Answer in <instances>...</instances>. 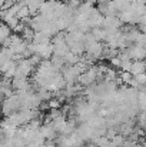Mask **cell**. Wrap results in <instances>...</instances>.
Returning <instances> with one entry per match:
<instances>
[{"mask_svg": "<svg viewBox=\"0 0 146 147\" xmlns=\"http://www.w3.org/2000/svg\"><path fill=\"white\" fill-rule=\"evenodd\" d=\"M22 106H23V103H22L20 96H19V94H12V96L6 97L1 110H3V113H4L6 116H12L13 113H17V111L22 109Z\"/></svg>", "mask_w": 146, "mask_h": 147, "instance_id": "obj_1", "label": "cell"}, {"mask_svg": "<svg viewBox=\"0 0 146 147\" xmlns=\"http://www.w3.org/2000/svg\"><path fill=\"white\" fill-rule=\"evenodd\" d=\"M65 36L66 34H63L62 32L60 33H57L53 39H52V46H53V54H56V56H62V57H65L70 49H69V46H67V43H66V39H65Z\"/></svg>", "mask_w": 146, "mask_h": 147, "instance_id": "obj_2", "label": "cell"}, {"mask_svg": "<svg viewBox=\"0 0 146 147\" xmlns=\"http://www.w3.org/2000/svg\"><path fill=\"white\" fill-rule=\"evenodd\" d=\"M80 74H82V71L77 69L76 64H75V66H67V67H65V69H63V73H62V76H63L66 84H77Z\"/></svg>", "mask_w": 146, "mask_h": 147, "instance_id": "obj_3", "label": "cell"}, {"mask_svg": "<svg viewBox=\"0 0 146 147\" xmlns=\"http://www.w3.org/2000/svg\"><path fill=\"white\" fill-rule=\"evenodd\" d=\"M103 43H100V42H96V43H93V45H90V46H88L86 47V51H85V54H86V59L89 60V61H95V60H99V59H102L103 57Z\"/></svg>", "mask_w": 146, "mask_h": 147, "instance_id": "obj_4", "label": "cell"}, {"mask_svg": "<svg viewBox=\"0 0 146 147\" xmlns=\"http://www.w3.org/2000/svg\"><path fill=\"white\" fill-rule=\"evenodd\" d=\"M123 51L128 54V57L130 60H146V49L145 46H139V45H132Z\"/></svg>", "mask_w": 146, "mask_h": 147, "instance_id": "obj_5", "label": "cell"}, {"mask_svg": "<svg viewBox=\"0 0 146 147\" xmlns=\"http://www.w3.org/2000/svg\"><path fill=\"white\" fill-rule=\"evenodd\" d=\"M117 17L120 19V22H122L123 24H130V26L139 23V20H141V16L132 9V6H130L128 10L120 11V13L117 14Z\"/></svg>", "mask_w": 146, "mask_h": 147, "instance_id": "obj_6", "label": "cell"}, {"mask_svg": "<svg viewBox=\"0 0 146 147\" xmlns=\"http://www.w3.org/2000/svg\"><path fill=\"white\" fill-rule=\"evenodd\" d=\"M46 23H48V20H46L42 14H35V16H32L30 20H29V27H30L35 33H37V32H42V30H43V27L46 26Z\"/></svg>", "mask_w": 146, "mask_h": 147, "instance_id": "obj_7", "label": "cell"}, {"mask_svg": "<svg viewBox=\"0 0 146 147\" xmlns=\"http://www.w3.org/2000/svg\"><path fill=\"white\" fill-rule=\"evenodd\" d=\"M103 20H105V16L97 10V9H93V11L90 13L89 19H88V23H89V27L90 29H96V27H102L103 24Z\"/></svg>", "mask_w": 146, "mask_h": 147, "instance_id": "obj_8", "label": "cell"}, {"mask_svg": "<svg viewBox=\"0 0 146 147\" xmlns=\"http://www.w3.org/2000/svg\"><path fill=\"white\" fill-rule=\"evenodd\" d=\"M40 134L43 136V139H45V140L52 142V140H54V139H56L57 131L54 130V127H53V124H52V123H46V124H43V126L40 127Z\"/></svg>", "mask_w": 146, "mask_h": 147, "instance_id": "obj_9", "label": "cell"}, {"mask_svg": "<svg viewBox=\"0 0 146 147\" xmlns=\"http://www.w3.org/2000/svg\"><path fill=\"white\" fill-rule=\"evenodd\" d=\"M142 73H146V60H133L130 67V74L138 76Z\"/></svg>", "mask_w": 146, "mask_h": 147, "instance_id": "obj_10", "label": "cell"}, {"mask_svg": "<svg viewBox=\"0 0 146 147\" xmlns=\"http://www.w3.org/2000/svg\"><path fill=\"white\" fill-rule=\"evenodd\" d=\"M32 43H36V45H50L52 43V39L48 37L46 34H43L42 32H37V33H35Z\"/></svg>", "mask_w": 146, "mask_h": 147, "instance_id": "obj_11", "label": "cell"}, {"mask_svg": "<svg viewBox=\"0 0 146 147\" xmlns=\"http://www.w3.org/2000/svg\"><path fill=\"white\" fill-rule=\"evenodd\" d=\"M50 61H52V64H53V66H54V67H56L59 71L65 69V64H66V61H65V57L53 54V56H52V59H50Z\"/></svg>", "mask_w": 146, "mask_h": 147, "instance_id": "obj_12", "label": "cell"}, {"mask_svg": "<svg viewBox=\"0 0 146 147\" xmlns=\"http://www.w3.org/2000/svg\"><path fill=\"white\" fill-rule=\"evenodd\" d=\"M132 79H133V76L130 74V71H120L119 77H117V82H119V84H128L129 86Z\"/></svg>", "mask_w": 146, "mask_h": 147, "instance_id": "obj_13", "label": "cell"}, {"mask_svg": "<svg viewBox=\"0 0 146 147\" xmlns=\"http://www.w3.org/2000/svg\"><path fill=\"white\" fill-rule=\"evenodd\" d=\"M103 79H105V82H107V83L116 82V80H117V73H116V70H115L113 67H109V69H107V71L105 73Z\"/></svg>", "mask_w": 146, "mask_h": 147, "instance_id": "obj_14", "label": "cell"}, {"mask_svg": "<svg viewBox=\"0 0 146 147\" xmlns=\"http://www.w3.org/2000/svg\"><path fill=\"white\" fill-rule=\"evenodd\" d=\"M112 1L115 3V6H116L119 13L125 11V10H128L130 7V0H112Z\"/></svg>", "mask_w": 146, "mask_h": 147, "instance_id": "obj_15", "label": "cell"}, {"mask_svg": "<svg viewBox=\"0 0 146 147\" xmlns=\"http://www.w3.org/2000/svg\"><path fill=\"white\" fill-rule=\"evenodd\" d=\"M79 60H80V56H77V54L72 53V51H69V53L65 56V61H66L69 66H75V64H77Z\"/></svg>", "mask_w": 146, "mask_h": 147, "instance_id": "obj_16", "label": "cell"}, {"mask_svg": "<svg viewBox=\"0 0 146 147\" xmlns=\"http://www.w3.org/2000/svg\"><path fill=\"white\" fill-rule=\"evenodd\" d=\"M22 34H23V37H24V40H26V42H30V43H32L33 36H35V32H33L29 26H26V27H24V30H23V33H22Z\"/></svg>", "mask_w": 146, "mask_h": 147, "instance_id": "obj_17", "label": "cell"}, {"mask_svg": "<svg viewBox=\"0 0 146 147\" xmlns=\"http://www.w3.org/2000/svg\"><path fill=\"white\" fill-rule=\"evenodd\" d=\"M112 143H113L116 147H122L123 143H125V137H123L122 134H116V136L112 139Z\"/></svg>", "mask_w": 146, "mask_h": 147, "instance_id": "obj_18", "label": "cell"}, {"mask_svg": "<svg viewBox=\"0 0 146 147\" xmlns=\"http://www.w3.org/2000/svg\"><path fill=\"white\" fill-rule=\"evenodd\" d=\"M138 127L146 129V113L141 111V114L138 116Z\"/></svg>", "mask_w": 146, "mask_h": 147, "instance_id": "obj_19", "label": "cell"}, {"mask_svg": "<svg viewBox=\"0 0 146 147\" xmlns=\"http://www.w3.org/2000/svg\"><path fill=\"white\" fill-rule=\"evenodd\" d=\"M136 142H132V140H128V139H125V143H123V146L122 147H136Z\"/></svg>", "mask_w": 146, "mask_h": 147, "instance_id": "obj_20", "label": "cell"}, {"mask_svg": "<svg viewBox=\"0 0 146 147\" xmlns=\"http://www.w3.org/2000/svg\"><path fill=\"white\" fill-rule=\"evenodd\" d=\"M40 147H57V144H56V143H53V142H45Z\"/></svg>", "mask_w": 146, "mask_h": 147, "instance_id": "obj_21", "label": "cell"}, {"mask_svg": "<svg viewBox=\"0 0 146 147\" xmlns=\"http://www.w3.org/2000/svg\"><path fill=\"white\" fill-rule=\"evenodd\" d=\"M3 10H4V7H3V4H0V16H1V13H3Z\"/></svg>", "mask_w": 146, "mask_h": 147, "instance_id": "obj_22", "label": "cell"}, {"mask_svg": "<svg viewBox=\"0 0 146 147\" xmlns=\"http://www.w3.org/2000/svg\"><path fill=\"white\" fill-rule=\"evenodd\" d=\"M13 1H14V3H22L23 0H13Z\"/></svg>", "mask_w": 146, "mask_h": 147, "instance_id": "obj_23", "label": "cell"}, {"mask_svg": "<svg viewBox=\"0 0 146 147\" xmlns=\"http://www.w3.org/2000/svg\"><path fill=\"white\" fill-rule=\"evenodd\" d=\"M4 1H6V0H0V4H4Z\"/></svg>", "mask_w": 146, "mask_h": 147, "instance_id": "obj_24", "label": "cell"}, {"mask_svg": "<svg viewBox=\"0 0 146 147\" xmlns=\"http://www.w3.org/2000/svg\"><path fill=\"white\" fill-rule=\"evenodd\" d=\"M143 136H145V139H146V129L143 130Z\"/></svg>", "mask_w": 146, "mask_h": 147, "instance_id": "obj_25", "label": "cell"}, {"mask_svg": "<svg viewBox=\"0 0 146 147\" xmlns=\"http://www.w3.org/2000/svg\"><path fill=\"white\" fill-rule=\"evenodd\" d=\"M145 87H146V86H145Z\"/></svg>", "mask_w": 146, "mask_h": 147, "instance_id": "obj_26", "label": "cell"}]
</instances>
